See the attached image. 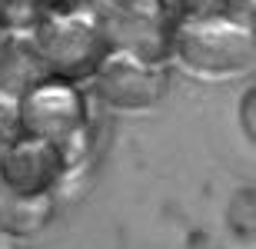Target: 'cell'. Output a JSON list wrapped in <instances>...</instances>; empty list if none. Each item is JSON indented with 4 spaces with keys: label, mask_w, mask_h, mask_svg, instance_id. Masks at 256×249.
Returning a JSON list of instances; mask_svg holds the SVG:
<instances>
[{
    "label": "cell",
    "mask_w": 256,
    "mask_h": 249,
    "mask_svg": "<svg viewBox=\"0 0 256 249\" xmlns=\"http://www.w3.org/2000/svg\"><path fill=\"white\" fill-rule=\"evenodd\" d=\"M226 226L236 240H256V186H240L230 196Z\"/></svg>",
    "instance_id": "6da1fadb"
},
{
    "label": "cell",
    "mask_w": 256,
    "mask_h": 249,
    "mask_svg": "<svg viewBox=\"0 0 256 249\" xmlns=\"http://www.w3.org/2000/svg\"><path fill=\"white\" fill-rule=\"evenodd\" d=\"M240 126H243L246 140L256 146V86H250L246 93L240 96Z\"/></svg>",
    "instance_id": "3957f363"
},
{
    "label": "cell",
    "mask_w": 256,
    "mask_h": 249,
    "mask_svg": "<svg viewBox=\"0 0 256 249\" xmlns=\"http://www.w3.org/2000/svg\"><path fill=\"white\" fill-rule=\"evenodd\" d=\"M54 96H50V90H40L34 100H30L27 110H47V113H34L27 116V123H34V130L40 133V126H44V120H57V130H66V126L74 123V113H76V100L66 90H60L57 103H50Z\"/></svg>",
    "instance_id": "7a4b0ae2"
}]
</instances>
